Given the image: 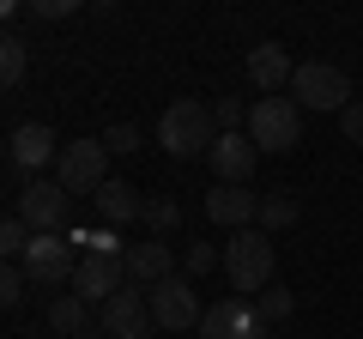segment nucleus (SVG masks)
Masks as SVG:
<instances>
[{"mask_svg":"<svg viewBox=\"0 0 363 339\" xmlns=\"http://www.w3.org/2000/svg\"><path fill=\"white\" fill-rule=\"evenodd\" d=\"M157 145H164L176 164H188V157H206L212 145H218V116H212L200 97H176V104L157 116Z\"/></svg>","mask_w":363,"mask_h":339,"instance_id":"obj_1","label":"nucleus"},{"mask_svg":"<svg viewBox=\"0 0 363 339\" xmlns=\"http://www.w3.org/2000/svg\"><path fill=\"white\" fill-rule=\"evenodd\" d=\"M224 273H230L236 297H260L279 273V255H272V236L267 230H236L230 248H224Z\"/></svg>","mask_w":363,"mask_h":339,"instance_id":"obj_2","label":"nucleus"},{"mask_svg":"<svg viewBox=\"0 0 363 339\" xmlns=\"http://www.w3.org/2000/svg\"><path fill=\"white\" fill-rule=\"evenodd\" d=\"M248 140H255V152H297L303 145V109L291 104V97H255L248 104Z\"/></svg>","mask_w":363,"mask_h":339,"instance_id":"obj_3","label":"nucleus"},{"mask_svg":"<svg viewBox=\"0 0 363 339\" xmlns=\"http://www.w3.org/2000/svg\"><path fill=\"white\" fill-rule=\"evenodd\" d=\"M291 104L297 109H333V116H345L357 97H351V79H345V67H333V61H297V79H291Z\"/></svg>","mask_w":363,"mask_h":339,"instance_id":"obj_4","label":"nucleus"},{"mask_svg":"<svg viewBox=\"0 0 363 339\" xmlns=\"http://www.w3.org/2000/svg\"><path fill=\"white\" fill-rule=\"evenodd\" d=\"M49 164H61V140H55L49 121H18L13 140H6V176H13V188L37 182Z\"/></svg>","mask_w":363,"mask_h":339,"instance_id":"obj_5","label":"nucleus"},{"mask_svg":"<svg viewBox=\"0 0 363 339\" xmlns=\"http://www.w3.org/2000/svg\"><path fill=\"white\" fill-rule=\"evenodd\" d=\"M67 188L55 182V176H37V182H25L13 194V212L30 224V236H67Z\"/></svg>","mask_w":363,"mask_h":339,"instance_id":"obj_6","label":"nucleus"},{"mask_svg":"<svg viewBox=\"0 0 363 339\" xmlns=\"http://www.w3.org/2000/svg\"><path fill=\"white\" fill-rule=\"evenodd\" d=\"M55 182H61L67 194H97V188L109 182V145H104V140H73V145H61Z\"/></svg>","mask_w":363,"mask_h":339,"instance_id":"obj_7","label":"nucleus"},{"mask_svg":"<svg viewBox=\"0 0 363 339\" xmlns=\"http://www.w3.org/2000/svg\"><path fill=\"white\" fill-rule=\"evenodd\" d=\"M145 303H152V321L164 327V333H188V327L200 333V321H206V309H200L194 285H188L182 273L164 279V285H152V291H145Z\"/></svg>","mask_w":363,"mask_h":339,"instance_id":"obj_8","label":"nucleus"},{"mask_svg":"<svg viewBox=\"0 0 363 339\" xmlns=\"http://www.w3.org/2000/svg\"><path fill=\"white\" fill-rule=\"evenodd\" d=\"M30 273V285H73L79 273V248L67 243V236H30L25 261H18Z\"/></svg>","mask_w":363,"mask_h":339,"instance_id":"obj_9","label":"nucleus"},{"mask_svg":"<svg viewBox=\"0 0 363 339\" xmlns=\"http://www.w3.org/2000/svg\"><path fill=\"white\" fill-rule=\"evenodd\" d=\"M267 315L255 309V297H224L206 309V321H200V339H267Z\"/></svg>","mask_w":363,"mask_h":339,"instance_id":"obj_10","label":"nucleus"},{"mask_svg":"<svg viewBox=\"0 0 363 339\" xmlns=\"http://www.w3.org/2000/svg\"><path fill=\"white\" fill-rule=\"evenodd\" d=\"M73 291H79L85 303H97V309H104L116 291H128V255H79Z\"/></svg>","mask_w":363,"mask_h":339,"instance_id":"obj_11","label":"nucleus"},{"mask_svg":"<svg viewBox=\"0 0 363 339\" xmlns=\"http://www.w3.org/2000/svg\"><path fill=\"white\" fill-rule=\"evenodd\" d=\"M97 327H104L109 339H152L157 321H152V303H145L140 291L128 285V291H116V297L97 309Z\"/></svg>","mask_w":363,"mask_h":339,"instance_id":"obj_12","label":"nucleus"},{"mask_svg":"<svg viewBox=\"0 0 363 339\" xmlns=\"http://www.w3.org/2000/svg\"><path fill=\"white\" fill-rule=\"evenodd\" d=\"M291 79H297L291 49H279V43H260V49H248V85H255L260 97H291Z\"/></svg>","mask_w":363,"mask_h":339,"instance_id":"obj_13","label":"nucleus"},{"mask_svg":"<svg viewBox=\"0 0 363 339\" xmlns=\"http://www.w3.org/2000/svg\"><path fill=\"white\" fill-rule=\"evenodd\" d=\"M206 164H212V176H218L224 188H248L260 152H255V140H248V133H218V145L206 152Z\"/></svg>","mask_w":363,"mask_h":339,"instance_id":"obj_14","label":"nucleus"},{"mask_svg":"<svg viewBox=\"0 0 363 339\" xmlns=\"http://www.w3.org/2000/svg\"><path fill=\"white\" fill-rule=\"evenodd\" d=\"M206 218L212 224H224V230H255V218H260V194H248V188H212L206 194Z\"/></svg>","mask_w":363,"mask_h":339,"instance_id":"obj_15","label":"nucleus"},{"mask_svg":"<svg viewBox=\"0 0 363 339\" xmlns=\"http://www.w3.org/2000/svg\"><path fill=\"white\" fill-rule=\"evenodd\" d=\"M164 279H176V248L157 243V236H145V243L128 248V285H164Z\"/></svg>","mask_w":363,"mask_h":339,"instance_id":"obj_16","label":"nucleus"},{"mask_svg":"<svg viewBox=\"0 0 363 339\" xmlns=\"http://www.w3.org/2000/svg\"><path fill=\"white\" fill-rule=\"evenodd\" d=\"M97 212H104V224L109 230H121V224H133V218H145V200L133 194V182H121V176H109L104 188H97Z\"/></svg>","mask_w":363,"mask_h":339,"instance_id":"obj_17","label":"nucleus"},{"mask_svg":"<svg viewBox=\"0 0 363 339\" xmlns=\"http://www.w3.org/2000/svg\"><path fill=\"white\" fill-rule=\"evenodd\" d=\"M49 327H55L61 339H85V333H91V303L79 297V291H61V297L49 303Z\"/></svg>","mask_w":363,"mask_h":339,"instance_id":"obj_18","label":"nucleus"},{"mask_svg":"<svg viewBox=\"0 0 363 339\" xmlns=\"http://www.w3.org/2000/svg\"><path fill=\"white\" fill-rule=\"evenodd\" d=\"M25 73H30V49H25V37H13V30H6V37H0V85H6V91H18V85H25Z\"/></svg>","mask_w":363,"mask_h":339,"instance_id":"obj_19","label":"nucleus"},{"mask_svg":"<svg viewBox=\"0 0 363 339\" xmlns=\"http://www.w3.org/2000/svg\"><path fill=\"white\" fill-rule=\"evenodd\" d=\"M297 218H303V206H297L291 194H260V218H255V224H260L267 236H272V230H291Z\"/></svg>","mask_w":363,"mask_h":339,"instance_id":"obj_20","label":"nucleus"},{"mask_svg":"<svg viewBox=\"0 0 363 339\" xmlns=\"http://www.w3.org/2000/svg\"><path fill=\"white\" fill-rule=\"evenodd\" d=\"M67 243H73L79 255H128V248H121V236L109 230V224H91V230L79 224V230H67Z\"/></svg>","mask_w":363,"mask_h":339,"instance_id":"obj_21","label":"nucleus"},{"mask_svg":"<svg viewBox=\"0 0 363 339\" xmlns=\"http://www.w3.org/2000/svg\"><path fill=\"white\" fill-rule=\"evenodd\" d=\"M25 248H30V224L18 218V212H6V218H0V255H6V267L25 261Z\"/></svg>","mask_w":363,"mask_h":339,"instance_id":"obj_22","label":"nucleus"},{"mask_svg":"<svg viewBox=\"0 0 363 339\" xmlns=\"http://www.w3.org/2000/svg\"><path fill=\"white\" fill-rule=\"evenodd\" d=\"M255 309L267 315V327H279V321H291V309H297V297H291V291L279 285V279H272V285H267V291L255 297Z\"/></svg>","mask_w":363,"mask_h":339,"instance_id":"obj_23","label":"nucleus"},{"mask_svg":"<svg viewBox=\"0 0 363 339\" xmlns=\"http://www.w3.org/2000/svg\"><path fill=\"white\" fill-rule=\"evenodd\" d=\"M97 140L109 145V157H133V152H140V145H145V140H140V128H133V121H109V128L97 133Z\"/></svg>","mask_w":363,"mask_h":339,"instance_id":"obj_24","label":"nucleus"},{"mask_svg":"<svg viewBox=\"0 0 363 339\" xmlns=\"http://www.w3.org/2000/svg\"><path fill=\"white\" fill-rule=\"evenodd\" d=\"M176 224H182V206H176V200H145V230H152L157 243H164Z\"/></svg>","mask_w":363,"mask_h":339,"instance_id":"obj_25","label":"nucleus"},{"mask_svg":"<svg viewBox=\"0 0 363 339\" xmlns=\"http://www.w3.org/2000/svg\"><path fill=\"white\" fill-rule=\"evenodd\" d=\"M25 285H30L25 267H6V273H0V303H6V309H18V303H25Z\"/></svg>","mask_w":363,"mask_h":339,"instance_id":"obj_26","label":"nucleus"},{"mask_svg":"<svg viewBox=\"0 0 363 339\" xmlns=\"http://www.w3.org/2000/svg\"><path fill=\"white\" fill-rule=\"evenodd\" d=\"M212 267H224V255L212 243H188V279H200V273H212Z\"/></svg>","mask_w":363,"mask_h":339,"instance_id":"obj_27","label":"nucleus"},{"mask_svg":"<svg viewBox=\"0 0 363 339\" xmlns=\"http://www.w3.org/2000/svg\"><path fill=\"white\" fill-rule=\"evenodd\" d=\"M30 13H37V18H49V25H61V18H73V0H37Z\"/></svg>","mask_w":363,"mask_h":339,"instance_id":"obj_28","label":"nucleus"},{"mask_svg":"<svg viewBox=\"0 0 363 339\" xmlns=\"http://www.w3.org/2000/svg\"><path fill=\"white\" fill-rule=\"evenodd\" d=\"M339 128H345V140H357V145H363V97L345 109V116H339Z\"/></svg>","mask_w":363,"mask_h":339,"instance_id":"obj_29","label":"nucleus"}]
</instances>
